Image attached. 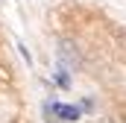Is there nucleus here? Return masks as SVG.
Returning a JSON list of instances; mask_svg holds the SVG:
<instances>
[{"label":"nucleus","mask_w":126,"mask_h":123,"mask_svg":"<svg viewBox=\"0 0 126 123\" xmlns=\"http://www.w3.org/2000/svg\"><path fill=\"white\" fill-rule=\"evenodd\" d=\"M50 108H53L59 117H64V120H79V108H76V106H59V103H53Z\"/></svg>","instance_id":"obj_1"},{"label":"nucleus","mask_w":126,"mask_h":123,"mask_svg":"<svg viewBox=\"0 0 126 123\" xmlns=\"http://www.w3.org/2000/svg\"><path fill=\"white\" fill-rule=\"evenodd\" d=\"M59 85H62V88H67V85H70V79H67V73H62V76H59Z\"/></svg>","instance_id":"obj_2"}]
</instances>
